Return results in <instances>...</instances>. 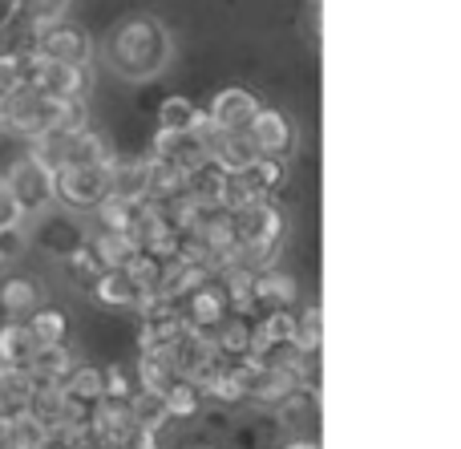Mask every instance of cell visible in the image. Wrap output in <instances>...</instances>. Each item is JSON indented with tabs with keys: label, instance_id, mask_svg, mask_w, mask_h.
I'll return each mask as SVG.
<instances>
[{
	"label": "cell",
	"instance_id": "6da1fadb",
	"mask_svg": "<svg viewBox=\"0 0 461 449\" xmlns=\"http://www.w3.org/2000/svg\"><path fill=\"white\" fill-rule=\"evenodd\" d=\"M175 61V37L170 29L150 13H134L122 16L110 29L105 40V65H110L113 77L122 81H154L170 69Z\"/></svg>",
	"mask_w": 461,
	"mask_h": 449
},
{
	"label": "cell",
	"instance_id": "f546056e",
	"mask_svg": "<svg viewBox=\"0 0 461 449\" xmlns=\"http://www.w3.org/2000/svg\"><path fill=\"white\" fill-rule=\"evenodd\" d=\"M65 8H69V0H21V13H29L32 24L57 21V16H65Z\"/></svg>",
	"mask_w": 461,
	"mask_h": 449
},
{
	"label": "cell",
	"instance_id": "d6986e66",
	"mask_svg": "<svg viewBox=\"0 0 461 449\" xmlns=\"http://www.w3.org/2000/svg\"><path fill=\"white\" fill-rule=\"evenodd\" d=\"M97 162H110V146L94 134V130H73L69 142H65V162L61 166H97ZM57 166V170H61Z\"/></svg>",
	"mask_w": 461,
	"mask_h": 449
},
{
	"label": "cell",
	"instance_id": "30bf717a",
	"mask_svg": "<svg viewBox=\"0 0 461 449\" xmlns=\"http://www.w3.org/2000/svg\"><path fill=\"white\" fill-rule=\"evenodd\" d=\"M89 288H94V300L105 308H138L142 304V292H138V283L130 280L126 267H102V272L89 280Z\"/></svg>",
	"mask_w": 461,
	"mask_h": 449
},
{
	"label": "cell",
	"instance_id": "8992f818",
	"mask_svg": "<svg viewBox=\"0 0 461 449\" xmlns=\"http://www.w3.org/2000/svg\"><path fill=\"white\" fill-rule=\"evenodd\" d=\"M32 29H37L32 53L45 57V61H65V65H89L94 61V37H89L77 21H69V16L32 24Z\"/></svg>",
	"mask_w": 461,
	"mask_h": 449
},
{
	"label": "cell",
	"instance_id": "9a60e30c",
	"mask_svg": "<svg viewBox=\"0 0 461 449\" xmlns=\"http://www.w3.org/2000/svg\"><path fill=\"white\" fill-rule=\"evenodd\" d=\"M89 251L97 256L102 267H126L138 256V239L130 231H94L89 235Z\"/></svg>",
	"mask_w": 461,
	"mask_h": 449
},
{
	"label": "cell",
	"instance_id": "ac0fdd59",
	"mask_svg": "<svg viewBox=\"0 0 461 449\" xmlns=\"http://www.w3.org/2000/svg\"><path fill=\"white\" fill-rule=\"evenodd\" d=\"M146 170H150L146 158H126V162L110 158V194H118V199H146Z\"/></svg>",
	"mask_w": 461,
	"mask_h": 449
},
{
	"label": "cell",
	"instance_id": "1f68e13d",
	"mask_svg": "<svg viewBox=\"0 0 461 449\" xmlns=\"http://www.w3.org/2000/svg\"><path fill=\"white\" fill-rule=\"evenodd\" d=\"M24 243H29V231H24V227H13V231H0V267L13 264V259L24 251Z\"/></svg>",
	"mask_w": 461,
	"mask_h": 449
},
{
	"label": "cell",
	"instance_id": "ffe728a7",
	"mask_svg": "<svg viewBox=\"0 0 461 449\" xmlns=\"http://www.w3.org/2000/svg\"><path fill=\"white\" fill-rule=\"evenodd\" d=\"M24 328H29V337L37 340V348H45V345H65V340H69V320H65L61 308H45V304H41L37 312L24 320Z\"/></svg>",
	"mask_w": 461,
	"mask_h": 449
},
{
	"label": "cell",
	"instance_id": "52a82bcc",
	"mask_svg": "<svg viewBox=\"0 0 461 449\" xmlns=\"http://www.w3.org/2000/svg\"><path fill=\"white\" fill-rule=\"evenodd\" d=\"M178 316H183V324L191 332H199V337H207V340L215 337L219 324H223L227 316H235L227 304V292H223V283H219V275L207 280L203 288H194L191 296L178 300Z\"/></svg>",
	"mask_w": 461,
	"mask_h": 449
},
{
	"label": "cell",
	"instance_id": "8d00e7d4",
	"mask_svg": "<svg viewBox=\"0 0 461 449\" xmlns=\"http://www.w3.org/2000/svg\"><path fill=\"white\" fill-rule=\"evenodd\" d=\"M0 449H8V429L0 426Z\"/></svg>",
	"mask_w": 461,
	"mask_h": 449
},
{
	"label": "cell",
	"instance_id": "4316f807",
	"mask_svg": "<svg viewBox=\"0 0 461 449\" xmlns=\"http://www.w3.org/2000/svg\"><path fill=\"white\" fill-rule=\"evenodd\" d=\"M167 409H170V418H194V413L203 409V393L191 381L175 377V385L167 389Z\"/></svg>",
	"mask_w": 461,
	"mask_h": 449
},
{
	"label": "cell",
	"instance_id": "d4e9b609",
	"mask_svg": "<svg viewBox=\"0 0 461 449\" xmlns=\"http://www.w3.org/2000/svg\"><path fill=\"white\" fill-rule=\"evenodd\" d=\"M320 337H324V324H320V304H308V308H303V316L295 312V332H292L295 353L316 356L320 353Z\"/></svg>",
	"mask_w": 461,
	"mask_h": 449
},
{
	"label": "cell",
	"instance_id": "74e56055",
	"mask_svg": "<svg viewBox=\"0 0 461 449\" xmlns=\"http://www.w3.org/2000/svg\"><path fill=\"white\" fill-rule=\"evenodd\" d=\"M5 373H8V369H5V364H0V385H5Z\"/></svg>",
	"mask_w": 461,
	"mask_h": 449
},
{
	"label": "cell",
	"instance_id": "5bb4252c",
	"mask_svg": "<svg viewBox=\"0 0 461 449\" xmlns=\"http://www.w3.org/2000/svg\"><path fill=\"white\" fill-rule=\"evenodd\" d=\"M86 239H89V235H86V227L77 223V215L61 211V215H57L53 223L41 231V251H49V256H57V259H69Z\"/></svg>",
	"mask_w": 461,
	"mask_h": 449
},
{
	"label": "cell",
	"instance_id": "7c38bea8",
	"mask_svg": "<svg viewBox=\"0 0 461 449\" xmlns=\"http://www.w3.org/2000/svg\"><path fill=\"white\" fill-rule=\"evenodd\" d=\"M41 300H45V288H41L32 275H8V280L0 283V312H5L8 320L24 324L41 308Z\"/></svg>",
	"mask_w": 461,
	"mask_h": 449
},
{
	"label": "cell",
	"instance_id": "5b68a950",
	"mask_svg": "<svg viewBox=\"0 0 461 449\" xmlns=\"http://www.w3.org/2000/svg\"><path fill=\"white\" fill-rule=\"evenodd\" d=\"M57 118V97L41 94L37 85H16L13 94L0 102V126H8L21 138H41L53 130Z\"/></svg>",
	"mask_w": 461,
	"mask_h": 449
},
{
	"label": "cell",
	"instance_id": "4fadbf2b",
	"mask_svg": "<svg viewBox=\"0 0 461 449\" xmlns=\"http://www.w3.org/2000/svg\"><path fill=\"white\" fill-rule=\"evenodd\" d=\"M251 292H255V308H263V312H271V308H292L295 304V280L287 272H279V267H259L251 280Z\"/></svg>",
	"mask_w": 461,
	"mask_h": 449
},
{
	"label": "cell",
	"instance_id": "4dcf8cb0",
	"mask_svg": "<svg viewBox=\"0 0 461 449\" xmlns=\"http://www.w3.org/2000/svg\"><path fill=\"white\" fill-rule=\"evenodd\" d=\"M13 227H24V215L16 207L13 191L5 186V178H0V231H13Z\"/></svg>",
	"mask_w": 461,
	"mask_h": 449
},
{
	"label": "cell",
	"instance_id": "603a6c76",
	"mask_svg": "<svg viewBox=\"0 0 461 449\" xmlns=\"http://www.w3.org/2000/svg\"><path fill=\"white\" fill-rule=\"evenodd\" d=\"M138 389H150V393H167L170 385H175V364H170L167 353H158V348H150V353L138 356Z\"/></svg>",
	"mask_w": 461,
	"mask_h": 449
},
{
	"label": "cell",
	"instance_id": "ba28073f",
	"mask_svg": "<svg viewBox=\"0 0 461 449\" xmlns=\"http://www.w3.org/2000/svg\"><path fill=\"white\" fill-rule=\"evenodd\" d=\"M247 142L255 146V154L292 162L295 146H300V130H295V121L287 118L284 110H263L259 105V113H255L251 126H247Z\"/></svg>",
	"mask_w": 461,
	"mask_h": 449
},
{
	"label": "cell",
	"instance_id": "d590c367",
	"mask_svg": "<svg viewBox=\"0 0 461 449\" xmlns=\"http://www.w3.org/2000/svg\"><path fill=\"white\" fill-rule=\"evenodd\" d=\"M284 449H320V442H292V445H284Z\"/></svg>",
	"mask_w": 461,
	"mask_h": 449
},
{
	"label": "cell",
	"instance_id": "484cf974",
	"mask_svg": "<svg viewBox=\"0 0 461 449\" xmlns=\"http://www.w3.org/2000/svg\"><path fill=\"white\" fill-rule=\"evenodd\" d=\"M203 121V110L186 97H167L158 110V130H194Z\"/></svg>",
	"mask_w": 461,
	"mask_h": 449
},
{
	"label": "cell",
	"instance_id": "cb8c5ba5",
	"mask_svg": "<svg viewBox=\"0 0 461 449\" xmlns=\"http://www.w3.org/2000/svg\"><path fill=\"white\" fill-rule=\"evenodd\" d=\"M142 202L146 199H118V194H110V199L94 211V215H97V231H134Z\"/></svg>",
	"mask_w": 461,
	"mask_h": 449
},
{
	"label": "cell",
	"instance_id": "836d02e7",
	"mask_svg": "<svg viewBox=\"0 0 461 449\" xmlns=\"http://www.w3.org/2000/svg\"><path fill=\"white\" fill-rule=\"evenodd\" d=\"M16 85H21V65H16V53H8V57H0V102H5Z\"/></svg>",
	"mask_w": 461,
	"mask_h": 449
},
{
	"label": "cell",
	"instance_id": "2e32d148",
	"mask_svg": "<svg viewBox=\"0 0 461 449\" xmlns=\"http://www.w3.org/2000/svg\"><path fill=\"white\" fill-rule=\"evenodd\" d=\"M32 353H37V340L29 337V328H24L21 320H8L5 328H0V364L29 373Z\"/></svg>",
	"mask_w": 461,
	"mask_h": 449
},
{
	"label": "cell",
	"instance_id": "8fae6325",
	"mask_svg": "<svg viewBox=\"0 0 461 449\" xmlns=\"http://www.w3.org/2000/svg\"><path fill=\"white\" fill-rule=\"evenodd\" d=\"M239 175H243V183L251 186L255 199H276V194L287 186V178H292V166H287V158H267V154H255V158L247 162Z\"/></svg>",
	"mask_w": 461,
	"mask_h": 449
},
{
	"label": "cell",
	"instance_id": "83f0119b",
	"mask_svg": "<svg viewBox=\"0 0 461 449\" xmlns=\"http://www.w3.org/2000/svg\"><path fill=\"white\" fill-rule=\"evenodd\" d=\"M8 449H41L45 442V426L41 421H32L29 413H21L16 421H8Z\"/></svg>",
	"mask_w": 461,
	"mask_h": 449
},
{
	"label": "cell",
	"instance_id": "7402d4cb",
	"mask_svg": "<svg viewBox=\"0 0 461 449\" xmlns=\"http://www.w3.org/2000/svg\"><path fill=\"white\" fill-rule=\"evenodd\" d=\"M255 158V146L247 142V134H219L211 130V162H219L223 170H243Z\"/></svg>",
	"mask_w": 461,
	"mask_h": 449
},
{
	"label": "cell",
	"instance_id": "9c48e42d",
	"mask_svg": "<svg viewBox=\"0 0 461 449\" xmlns=\"http://www.w3.org/2000/svg\"><path fill=\"white\" fill-rule=\"evenodd\" d=\"M255 113H259V97L243 85H227V89H219L215 102H211L207 121L219 134H247Z\"/></svg>",
	"mask_w": 461,
	"mask_h": 449
},
{
	"label": "cell",
	"instance_id": "f1b7e54d",
	"mask_svg": "<svg viewBox=\"0 0 461 449\" xmlns=\"http://www.w3.org/2000/svg\"><path fill=\"white\" fill-rule=\"evenodd\" d=\"M102 385H105L102 401H130V397H134V389H138V381L130 377L126 369H118V364H113V369L102 373Z\"/></svg>",
	"mask_w": 461,
	"mask_h": 449
},
{
	"label": "cell",
	"instance_id": "e575fe53",
	"mask_svg": "<svg viewBox=\"0 0 461 449\" xmlns=\"http://www.w3.org/2000/svg\"><path fill=\"white\" fill-rule=\"evenodd\" d=\"M16 16H21V0H0V29H8Z\"/></svg>",
	"mask_w": 461,
	"mask_h": 449
},
{
	"label": "cell",
	"instance_id": "7a4b0ae2",
	"mask_svg": "<svg viewBox=\"0 0 461 449\" xmlns=\"http://www.w3.org/2000/svg\"><path fill=\"white\" fill-rule=\"evenodd\" d=\"M235 219V239H239V256L247 267H267L276 259L279 243L287 235V215L276 199H255L243 211H230Z\"/></svg>",
	"mask_w": 461,
	"mask_h": 449
},
{
	"label": "cell",
	"instance_id": "3957f363",
	"mask_svg": "<svg viewBox=\"0 0 461 449\" xmlns=\"http://www.w3.org/2000/svg\"><path fill=\"white\" fill-rule=\"evenodd\" d=\"M105 199H110V162L53 170V207L69 215H94Z\"/></svg>",
	"mask_w": 461,
	"mask_h": 449
},
{
	"label": "cell",
	"instance_id": "d6a6232c",
	"mask_svg": "<svg viewBox=\"0 0 461 449\" xmlns=\"http://www.w3.org/2000/svg\"><path fill=\"white\" fill-rule=\"evenodd\" d=\"M110 449H158V434H150V429H142V426H130Z\"/></svg>",
	"mask_w": 461,
	"mask_h": 449
},
{
	"label": "cell",
	"instance_id": "44dd1931",
	"mask_svg": "<svg viewBox=\"0 0 461 449\" xmlns=\"http://www.w3.org/2000/svg\"><path fill=\"white\" fill-rule=\"evenodd\" d=\"M126 405H130V418H134V426L150 429V434H158V429L170 421L167 393H150V389H134V397H130Z\"/></svg>",
	"mask_w": 461,
	"mask_h": 449
},
{
	"label": "cell",
	"instance_id": "e0dca14e",
	"mask_svg": "<svg viewBox=\"0 0 461 449\" xmlns=\"http://www.w3.org/2000/svg\"><path fill=\"white\" fill-rule=\"evenodd\" d=\"M73 348H69V340L65 345H45V348H37L32 353V364H29V377L32 381H65L73 373Z\"/></svg>",
	"mask_w": 461,
	"mask_h": 449
},
{
	"label": "cell",
	"instance_id": "277c9868",
	"mask_svg": "<svg viewBox=\"0 0 461 449\" xmlns=\"http://www.w3.org/2000/svg\"><path fill=\"white\" fill-rule=\"evenodd\" d=\"M5 186L13 191L24 223L53 211V170H49L41 158H32V154H24V158H16L13 166H8Z\"/></svg>",
	"mask_w": 461,
	"mask_h": 449
}]
</instances>
